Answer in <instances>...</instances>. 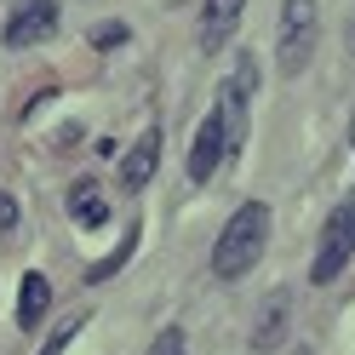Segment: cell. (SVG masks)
<instances>
[{"instance_id":"obj_1","label":"cell","mask_w":355,"mask_h":355,"mask_svg":"<svg viewBox=\"0 0 355 355\" xmlns=\"http://www.w3.org/2000/svg\"><path fill=\"white\" fill-rule=\"evenodd\" d=\"M263 241H270V207H263V201L235 207L230 224H224V235L212 241V275L218 281H241L263 258Z\"/></svg>"},{"instance_id":"obj_2","label":"cell","mask_w":355,"mask_h":355,"mask_svg":"<svg viewBox=\"0 0 355 355\" xmlns=\"http://www.w3.org/2000/svg\"><path fill=\"white\" fill-rule=\"evenodd\" d=\"M355 258V207H338L321 230V247H315V263H309V286H327L344 275V263Z\"/></svg>"},{"instance_id":"obj_3","label":"cell","mask_w":355,"mask_h":355,"mask_svg":"<svg viewBox=\"0 0 355 355\" xmlns=\"http://www.w3.org/2000/svg\"><path fill=\"white\" fill-rule=\"evenodd\" d=\"M315 0H286V6H281V75H298L304 69V63H309V52H315Z\"/></svg>"},{"instance_id":"obj_4","label":"cell","mask_w":355,"mask_h":355,"mask_svg":"<svg viewBox=\"0 0 355 355\" xmlns=\"http://www.w3.org/2000/svg\"><path fill=\"white\" fill-rule=\"evenodd\" d=\"M58 29V6L52 0H24V6L12 12V24H6V46H35V40H46Z\"/></svg>"},{"instance_id":"obj_5","label":"cell","mask_w":355,"mask_h":355,"mask_svg":"<svg viewBox=\"0 0 355 355\" xmlns=\"http://www.w3.org/2000/svg\"><path fill=\"white\" fill-rule=\"evenodd\" d=\"M230 155V132H224V115H207L201 132H195V149H189V178L195 184H207L218 172V161Z\"/></svg>"},{"instance_id":"obj_6","label":"cell","mask_w":355,"mask_h":355,"mask_svg":"<svg viewBox=\"0 0 355 355\" xmlns=\"http://www.w3.org/2000/svg\"><path fill=\"white\" fill-rule=\"evenodd\" d=\"M155 166H161V132H144L138 144L126 149V161H121V189H149V178H155Z\"/></svg>"},{"instance_id":"obj_7","label":"cell","mask_w":355,"mask_h":355,"mask_svg":"<svg viewBox=\"0 0 355 355\" xmlns=\"http://www.w3.org/2000/svg\"><path fill=\"white\" fill-rule=\"evenodd\" d=\"M46 309H52V281L29 270V275H24V286H17V327L35 332L40 321H46Z\"/></svg>"},{"instance_id":"obj_8","label":"cell","mask_w":355,"mask_h":355,"mask_svg":"<svg viewBox=\"0 0 355 355\" xmlns=\"http://www.w3.org/2000/svg\"><path fill=\"white\" fill-rule=\"evenodd\" d=\"M241 12H247V0H207V24H201V46H207V52H218V46L235 35Z\"/></svg>"},{"instance_id":"obj_9","label":"cell","mask_w":355,"mask_h":355,"mask_svg":"<svg viewBox=\"0 0 355 355\" xmlns=\"http://www.w3.org/2000/svg\"><path fill=\"white\" fill-rule=\"evenodd\" d=\"M286 338V293L270 298V309L258 315V332H252V349H275Z\"/></svg>"},{"instance_id":"obj_10","label":"cell","mask_w":355,"mask_h":355,"mask_svg":"<svg viewBox=\"0 0 355 355\" xmlns=\"http://www.w3.org/2000/svg\"><path fill=\"white\" fill-rule=\"evenodd\" d=\"M69 212L80 218V224H92V230L109 224V207H103V195H98L92 184H75V189H69Z\"/></svg>"},{"instance_id":"obj_11","label":"cell","mask_w":355,"mask_h":355,"mask_svg":"<svg viewBox=\"0 0 355 355\" xmlns=\"http://www.w3.org/2000/svg\"><path fill=\"white\" fill-rule=\"evenodd\" d=\"M80 327H86V315H69L63 327H52V338H46V349H40V355H63V349L75 344V332H80Z\"/></svg>"},{"instance_id":"obj_12","label":"cell","mask_w":355,"mask_h":355,"mask_svg":"<svg viewBox=\"0 0 355 355\" xmlns=\"http://www.w3.org/2000/svg\"><path fill=\"white\" fill-rule=\"evenodd\" d=\"M132 247H138V241H132V235H126V241H121V247H115V252H109V258L98 263V270H92V281H109V275H115V270H121V263L132 258Z\"/></svg>"},{"instance_id":"obj_13","label":"cell","mask_w":355,"mask_h":355,"mask_svg":"<svg viewBox=\"0 0 355 355\" xmlns=\"http://www.w3.org/2000/svg\"><path fill=\"white\" fill-rule=\"evenodd\" d=\"M126 35H132L126 24H98V29H92V46H98V52H109V46H126Z\"/></svg>"},{"instance_id":"obj_14","label":"cell","mask_w":355,"mask_h":355,"mask_svg":"<svg viewBox=\"0 0 355 355\" xmlns=\"http://www.w3.org/2000/svg\"><path fill=\"white\" fill-rule=\"evenodd\" d=\"M149 355H184V327H172V332H161L155 338V349Z\"/></svg>"},{"instance_id":"obj_15","label":"cell","mask_w":355,"mask_h":355,"mask_svg":"<svg viewBox=\"0 0 355 355\" xmlns=\"http://www.w3.org/2000/svg\"><path fill=\"white\" fill-rule=\"evenodd\" d=\"M12 230H17V201L0 189V235H12Z\"/></svg>"},{"instance_id":"obj_16","label":"cell","mask_w":355,"mask_h":355,"mask_svg":"<svg viewBox=\"0 0 355 355\" xmlns=\"http://www.w3.org/2000/svg\"><path fill=\"white\" fill-rule=\"evenodd\" d=\"M349 144H355V126H349Z\"/></svg>"}]
</instances>
